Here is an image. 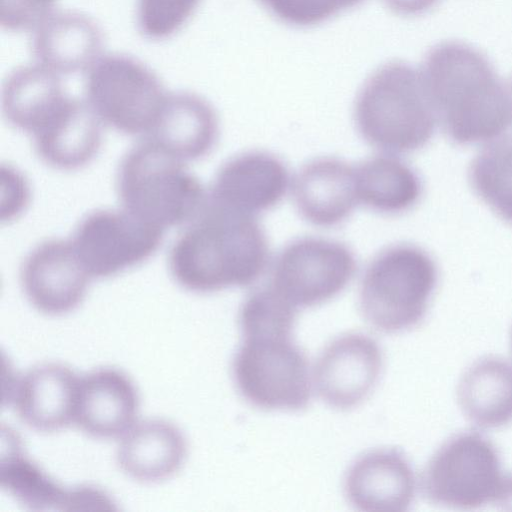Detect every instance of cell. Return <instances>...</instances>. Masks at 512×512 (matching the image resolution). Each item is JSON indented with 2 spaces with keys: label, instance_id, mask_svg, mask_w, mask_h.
<instances>
[{
  "label": "cell",
  "instance_id": "obj_34",
  "mask_svg": "<svg viewBox=\"0 0 512 512\" xmlns=\"http://www.w3.org/2000/svg\"><path fill=\"white\" fill-rule=\"evenodd\" d=\"M511 347H512V332H511Z\"/></svg>",
  "mask_w": 512,
  "mask_h": 512
},
{
  "label": "cell",
  "instance_id": "obj_5",
  "mask_svg": "<svg viewBox=\"0 0 512 512\" xmlns=\"http://www.w3.org/2000/svg\"><path fill=\"white\" fill-rule=\"evenodd\" d=\"M437 282V265L428 252L412 244L390 246L374 257L362 277L361 314L384 333L411 329L424 318Z\"/></svg>",
  "mask_w": 512,
  "mask_h": 512
},
{
  "label": "cell",
  "instance_id": "obj_15",
  "mask_svg": "<svg viewBox=\"0 0 512 512\" xmlns=\"http://www.w3.org/2000/svg\"><path fill=\"white\" fill-rule=\"evenodd\" d=\"M140 396L132 379L114 367L80 377L74 423L100 440L122 437L137 421Z\"/></svg>",
  "mask_w": 512,
  "mask_h": 512
},
{
  "label": "cell",
  "instance_id": "obj_20",
  "mask_svg": "<svg viewBox=\"0 0 512 512\" xmlns=\"http://www.w3.org/2000/svg\"><path fill=\"white\" fill-rule=\"evenodd\" d=\"M62 76L36 63L15 68L2 88L6 120L31 137L45 128L69 104Z\"/></svg>",
  "mask_w": 512,
  "mask_h": 512
},
{
  "label": "cell",
  "instance_id": "obj_24",
  "mask_svg": "<svg viewBox=\"0 0 512 512\" xmlns=\"http://www.w3.org/2000/svg\"><path fill=\"white\" fill-rule=\"evenodd\" d=\"M457 399L466 418L481 428L512 422V364L488 356L475 361L461 376Z\"/></svg>",
  "mask_w": 512,
  "mask_h": 512
},
{
  "label": "cell",
  "instance_id": "obj_26",
  "mask_svg": "<svg viewBox=\"0 0 512 512\" xmlns=\"http://www.w3.org/2000/svg\"><path fill=\"white\" fill-rule=\"evenodd\" d=\"M468 177L476 194L512 224V131L483 147L472 160Z\"/></svg>",
  "mask_w": 512,
  "mask_h": 512
},
{
  "label": "cell",
  "instance_id": "obj_8",
  "mask_svg": "<svg viewBox=\"0 0 512 512\" xmlns=\"http://www.w3.org/2000/svg\"><path fill=\"white\" fill-rule=\"evenodd\" d=\"M504 481L495 446L476 431H466L433 454L421 475V490L433 504L471 510L496 503Z\"/></svg>",
  "mask_w": 512,
  "mask_h": 512
},
{
  "label": "cell",
  "instance_id": "obj_3",
  "mask_svg": "<svg viewBox=\"0 0 512 512\" xmlns=\"http://www.w3.org/2000/svg\"><path fill=\"white\" fill-rule=\"evenodd\" d=\"M354 119L367 143L389 153L424 147L437 124L420 70L399 60L366 79L356 97Z\"/></svg>",
  "mask_w": 512,
  "mask_h": 512
},
{
  "label": "cell",
  "instance_id": "obj_23",
  "mask_svg": "<svg viewBox=\"0 0 512 512\" xmlns=\"http://www.w3.org/2000/svg\"><path fill=\"white\" fill-rule=\"evenodd\" d=\"M102 124L86 100L75 97L55 121L32 137L34 149L53 168L80 169L100 150Z\"/></svg>",
  "mask_w": 512,
  "mask_h": 512
},
{
  "label": "cell",
  "instance_id": "obj_14",
  "mask_svg": "<svg viewBox=\"0 0 512 512\" xmlns=\"http://www.w3.org/2000/svg\"><path fill=\"white\" fill-rule=\"evenodd\" d=\"M79 379L65 364H37L16 378L11 404L29 428L41 433L60 431L75 421Z\"/></svg>",
  "mask_w": 512,
  "mask_h": 512
},
{
  "label": "cell",
  "instance_id": "obj_21",
  "mask_svg": "<svg viewBox=\"0 0 512 512\" xmlns=\"http://www.w3.org/2000/svg\"><path fill=\"white\" fill-rule=\"evenodd\" d=\"M219 135V121L212 105L187 91L168 93L160 117L145 137L186 162L207 156Z\"/></svg>",
  "mask_w": 512,
  "mask_h": 512
},
{
  "label": "cell",
  "instance_id": "obj_27",
  "mask_svg": "<svg viewBox=\"0 0 512 512\" xmlns=\"http://www.w3.org/2000/svg\"><path fill=\"white\" fill-rule=\"evenodd\" d=\"M297 308L271 285L252 292L239 310L242 336L292 333Z\"/></svg>",
  "mask_w": 512,
  "mask_h": 512
},
{
  "label": "cell",
  "instance_id": "obj_31",
  "mask_svg": "<svg viewBox=\"0 0 512 512\" xmlns=\"http://www.w3.org/2000/svg\"><path fill=\"white\" fill-rule=\"evenodd\" d=\"M394 13L402 16H417L433 8L439 0H383Z\"/></svg>",
  "mask_w": 512,
  "mask_h": 512
},
{
  "label": "cell",
  "instance_id": "obj_10",
  "mask_svg": "<svg viewBox=\"0 0 512 512\" xmlns=\"http://www.w3.org/2000/svg\"><path fill=\"white\" fill-rule=\"evenodd\" d=\"M163 234L124 209H101L79 222L70 242L91 278H108L150 258Z\"/></svg>",
  "mask_w": 512,
  "mask_h": 512
},
{
  "label": "cell",
  "instance_id": "obj_4",
  "mask_svg": "<svg viewBox=\"0 0 512 512\" xmlns=\"http://www.w3.org/2000/svg\"><path fill=\"white\" fill-rule=\"evenodd\" d=\"M116 187L125 211L162 230L193 222L207 198L184 161L146 138L122 158Z\"/></svg>",
  "mask_w": 512,
  "mask_h": 512
},
{
  "label": "cell",
  "instance_id": "obj_28",
  "mask_svg": "<svg viewBox=\"0 0 512 512\" xmlns=\"http://www.w3.org/2000/svg\"><path fill=\"white\" fill-rule=\"evenodd\" d=\"M199 3L200 0H137L138 31L149 40L168 39L188 22Z\"/></svg>",
  "mask_w": 512,
  "mask_h": 512
},
{
  "label": "cell",
  "instance_id": "obj_29",
  "mask_svg": "<svg viewBox=\"0 0 512 512\" xmlns=\"http://www.w3.org/2000/svg\"><path fill=\"white\" fill-rule=\"evenodd\" d=\"M281 22L295 27H310L327 21L364 0H258Z\"/></svg>",
  "mask_w": 512,
  "mask_h": 512
},
{
  "label": "cell",
  "instance_id": "obj_2",
  "mask_svg": "<svg viewBox=\"0 0 512 512\" xmlns=\"http://www.w3.org/2000/svg\"><path fill=\"white\" fill-rule=\"evenodd\" d=\"M269 261L266 234L254 216L207 201L173 243L169 271L183 289L212 293L254 283Z\"/></svg>",
  "mask_w": 512,
  "mask_h": 512
},
{
  "label": "cell",
  "instance_id": "obj_1",
  "mask_svg": "<svg viewBox=\"0 0 512 512\" xmlns=\"http://www.w3.org/2000/svg\"><path fill=\"white\" fill-rule=\"evenodd\" d=\"M420 72L437 123L454 143L491 141L510 125L506 85L486 56L469 44H436Z\"/></svg>",
  "mask_w": 512,
  "mask_h": 512
},
{
  "label": "cell",
  "instance_id": "obj_25",
  "mask_svg": "<svg viewBox=\"0 0 512 512\" xmlns=\"http://www.w3.org/2000/svg\"><path fill=\"white\" fill-rule=\"evenodd\" d=\"M359 202L386 214L412 208L422 194V182L416 171L392 155H379L355 166Z\"/></svg>",
  "mask_w": 512,
  "mask_h": 512
},
{
  "label": "cell",
  "instance_id": "obj_11",
  "mask_svg": "<svg viewBox=\"0 0 512 512\" xmlns=\"http://www.w3.org/2000/svg\"><path fill=\"white\" fill-rule=\"evenodd\" d=\"M382 369L378 342L363 333H347L330 342L319 355L313 371L315 389L330 407L351 409L368 398Z\"/></svg>",
  "mask_w": 512,
  "mask_h": 512
},
{
  "label": "cell",
  "instance_id": "obj_19",
  "mask_svg": "<svg viewBox=\"0 0 512 512\" xmlns=\"http://www.w3.org/2000/svg\"><path fill=\"white\" fill-rule=\"evenodd\" d=\"M187 453L188 443L178 426L165 419L151 418L136 422L122 436L116 460L128 477L152 484L174 476Z\"/></svg>",
  "mask_w": 512,
  "mask_h": 512
},
{
  "label": "cell",
  "instance_id": "obj_9",
  "mask_svg": "<svg viewBox=\"0 0 512 512\" xmlns=\"http://www.w3.org/2000/svg\"><path fill=\"white\" fill-rule=\"evenodd\" d=\"M356 269L355 256L345 244L303 237L280 251L270 285L296 308L312 307L341 293Z\"/></svg>",
  "mask_w": 512,
  "mask_h": 512
},
{
  "label": "cell",
  "instance_id": "obj_12",
  "mask_svg": "<svg viewBox=\"0 0 512 512\" xmlns=\"http://www.w3.org/2000/svg\"><path fill=\"white\" fill-rule=\"evenodd\" d=\"M91 279L70 240L41 242L20 267V285L26 299L48 316L65 315L78 308Z\"/></svg>",
  "mask_w": 512,
  "mask_h": 512
},
{
  "label": "cell",
  "instance_id": "obj_30",
  "mask_svg": "<svg viewBox=\"0 0 512 512\" xmlns=\"http://www.w3.org/2000/svg\"><path fill=\"white\" fill-rule=\"evenodd\" d=\"M57 0H0V24L12 32L36 28L53 13Z\"/></svg>",
  "mask_w": 512,
  "mask_h": 512
},
{
  "label": "cell",
  "instance_id": "obj_13",
  "mask_svg": "<svg viewBox=\"0 0 512 512\" xmlns=\"http://www.w3.org/2000/svg\"><path fill=\"white\" fill-rule=\"evenodd\" d=\"M285 163L265 151H249L226 161L218 170L207 201L254 216L277 205L289 188Z\"/></svg>",
  "mask_w": 512,
  "mask_h": 512
},
{
  "label": "cell",
  "instance_id": "obj_33",
  "mask_svg": "<svg viewBox=\"0 0 512 512\" xmlns=\"http://www.w3.org/2000/svg\"><path fill=\"white\" fill-rule=\"evenodd\" d=\"M506 88H507V93H508V98H509V103H510V108H511V113H512V78L506 85Z\"/></svg>",
  "mask_w": 512,
  "mask_h": 512
},
{
  "label": "cell",
  "instance_id": "obj_17",
  "mask_svg": "<svg viewBox=\"0 0 512 512\" xmlns=\"http://www.w3.org/2000/svg\"><path fill=\"white\" fill-rule=\"evenodd\" d=\"M35 29L32 52L37 63L60 76L87 72L102 56V30L85 14L53 12Z\"/></svg>",
  "mask_w": 512,
  "mask_h": 512
},
{
  "label": "cell",
  "instance_id": "obj_22",
  "mask_svg": "<svg viewBox=\"0 0 512 512\" xmlns=\"http://www.w3.org/2000/svg\"><path fill=\"white\" fill-rule=\"evenodd\" d=\"M6 434L7 440L2 436L0 485L19 504L30 510L46 511L89 503L88 486L65 489L26 455L17 434L9 429Z\"/></svg>",
  "mask_w": 512,
  "mask_h": 512
},
{
  "label": "cell",
  "instance_id": "obj_7",
  "mask_svg": "<svg viewBox=\"0 0 512 512\" xmlns=\"http://www.w3.org/2000/svg\"><path fill=\"white\" fill-rule=\"evenodd\" d=\"M232 376L240 395L259 409L297 411L311 398L308 359L288 334L243 336Z\"/></svg>",
  "mask_w": 512,
  "mask_h": 512
},
{
  "label": "cell",
  "instance_id": "obj_32",
  "mask_svg": "<svg viewBox=\"0 0 512 512\" xmlns=\"http://www.w3.org/2000/svg\"><path fill=\"white\" fill-rule=\"evenodd\" d=\"M496 503L512 506V475L505 476L504 485Z\"/></svg>",
  "mask_w": 512,
  "mask_h": 512
},
{
  "label": "cell",
  "instance_id": "obj_6",
  "mask_svg": "<svg viewBox=\"0 0 512 512\" xmlns=\"http://www.w3.org/2000/svg\"><path fill=\"white\" fill-rule=\"evenodd\" d=\"M84 96L103 124L126 135L147 137L168 92L145 63L111 53L101 56L86 72Z\"/></svg>",
  "mask_w": 512,
  "mask_h": 512
},
{
  "label": "cell",
  "instance_id": "obj_18",
  "mask_svg": "<svg viewBox=\"0 0 512 512\" xmlns=\"http://www.w3.org/2000/svg\"><path fill=\"white\" fill-rule=\"evenodd\" d=\"M293 197L305 220L320 227L336 226L359 202L355 167L334 157L314 159L297 173Z\"/></svg>",
  "mask_w": 512,
  "mask_h": 512
},
{
  "label": "cell",
  "instance_id": "obj_16",
  "mask_svg": "<svg viewBox=\"0 0 512 512\" xmlns=\"http://www.w3.org/2000/svg\"><path fill=\"white\" fill-rule=\"evenodd\" d=\"M343 487L348 502L359 511L400 512L414 500L416 479L402 451L380 448L350 465Z\"/></svg>",
  "mask_w": 512,
  "mask_h": 512
}]
</instances>
